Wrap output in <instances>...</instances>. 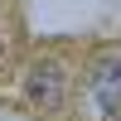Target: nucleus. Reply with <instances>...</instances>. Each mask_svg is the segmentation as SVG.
<instances>
[{
  "instance_id": "4",
  "label": "nucleus",
  "mask_w": 121,
  "mask_h": 121,
  "mask_svg": "<svg viewBox=\"0 0 121 121\" xmlns=\"http://www.w3.org/2000/svg\"><path fill=\"white\" fill-rule=\"evenodd\" d=\"M0 44H5V39H0Z\"/></svg>"
},
{
  "instance_id": "2",
  "label": "nucleus",
  "mask_w": 121,
  "mask_h": 121,
  "mask_svg": "<svg viewBox=\"0 0 121 121\" xmlns=\"http://www.w3.org/2000/svg\"><path fill=\"white\" fill-rule=\"evenodd\" d=\"M29 97L44 102V107H58V102H63V73H58V63H39V68H34Z\"/></svg>"
},
{
  "instance_id": "1",
  "label": "nucleus",
  "mask_w": 121,
  "mask_h": 121,
  "mask_svg": "<svg viewBox=\"0 0 121 121\" xmlns=\"http://www.w3.org/2000/svg\"><path fill=\"white\" fill-rule=\"evenodd\" d=\"M92 97H97V112L121 107V53H112V48L92 63Z\"/></svg>"
},
{
  "instance_id": "3",
  "label": "nucleus",
  "mask_w": 121,
  "mask_h": 121,
  "mask_svg": "<svg viewBox=\"0 0 121 121\" xmlns=\"http://www.w3.org/2000/svg\"><path fill=\"white\" fill-rule=\"evenodd\" d=\"M116 121H121V112H116Z\"/></svg>"
}]
</instances>
